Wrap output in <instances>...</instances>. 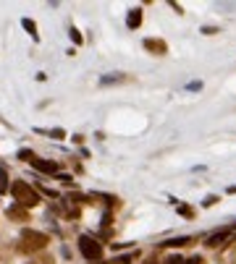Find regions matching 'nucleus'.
<instances>
[{"mask_svg": "<svg viewBox=\"0 0 236 264\" xmlns=\"http://www.w3.org/2000/svg\"><path fill=\"white\" fill-rule=\"evenodd\" d=\"M79 251L84 254V259H89V262H100V257H103V246H100L92 235H81L79 238Z\"/></svg>", "mask_w": 236, "mask_h": 264, "instance_id": "7ed1b4c3", "label": "nucleus"}, {"mask_svg": "<svg viewBox=\"0 0 236 264\" xmlns=\"http://www.w3.org/2000/svg\"><path fill=\"white\" fill-rule=\"evenodd\" d=\"M111 81H121V76H105L103 84H111Z\"/></svg>", "mask_w": 236, "mask_h": 264, "instance_id": "f3484780", "label": "nucleus"}, {"mask_svg": "<svg viewBox=\"0 0 236 264\" xmlns=\"http://www.w3.org/2000/svg\"><path fill=\"white\" fill-rule=\"evenodd\" d=\"M50 136H56V139H63V131H60V129H53Z\"/></svg>", "mask_w": 236, "mask_h": 264, "instance_id": "a211bd4d", "label": "nucleus"}, {"mask_svg": "<svg viewBox=\"0 0 236 264\" xmlns=\"http://www.w3.org/2000/svg\"><path fill=\"white\" fill-rule=\"evenodd\" d=\"M192 238H186V235H181V238H171V241H166V243H160V246H168V249H174V246H186Z\"/></svg>", "mask_w": 236, "mask_h": 264, "instance_id": "1a4fd4ad", "label": "nucleus"}, {"mask_svg": "<svg viewBox=\"0 0 236 264\" xmlns=\"http://www.w3.org/2000/svg\"><path fill=\"white\" fill-rule=\"evenodd\" d=\"M100 264H118V262H100Z\"/></svg>", "mask_w": 236, "mask_h": 264, "instance_id": "412c9836", "label": "nucleus"}, {"mask_svg": "<svg viewBox=\"0 0 236 264\" xmlns=\"http://www.w3.org/2000/svg\"><path fill=\"white\" fill-rule=\"evenodd\" d=\"M21 26H24V29L32 34L34 40H37V26H34V21H32V19H24V21H21Z\"/></svg>", "mask_w": 236, "mask_h": 264, "instance_id": "9d476101", "label": "nucleus"}, {"mask_svg": "<svg viewBox=\"0 0 236 264\" xmlns=\"http://www.w3.org/2000/svg\"><path fill=\"white\" fill-rule=\"evenodd\" d=\"M21 251H40V249H45V246L50 243V238L45 233H40V230H24L21 233Z\"/></svg>", "mask_w": 236, "mask_h": 264, "instance_id": "f03ea898", "label": "nucleus"}, {"mask_svg": "<svg viewBox=\"0 0 236 264\" xmlns=\"http://www.w3.org/2000/svg\"><path fill=\"white\" fill-rule=\"evenodd\" d=\"M166 264H184V259H181V257H171Z\"/></svg>", "mask_w": 236, "mask_h": 264, "instance_id": "dca6fc26", "label": "nucleus"}, {"mask_svg": "<svg viewBox=\"0 0 236 264\" xmlns=\"http://www.w3.org/2000/svg\"><path fill=\"white\" fill-rule=\"evenodd\" d=\"M144 47L152 50V52H166V44L158 42V40H144Z\"/></svg>", "mask_w": 236, "mask_h": 264, "instance_id": "0eeeda50", "label": "nucleus"}, {"mask_svg": "<svg viewBox=\"0 0 236 264\" xmlns=\"http://www.w3.org/2000/svg\"><path fill=\"white\" fill-rule=\"evenodd\" d=\"M3 191H8V178H5V173L0 170V194H3Z\"/></svg>", "mask_w": 236, "mask_h": 264, "instance_id": "9b49d317", "label": "nucleus"}, {"mask_svg": "<svg viewBox=\"0 0 236 264\" xmlns=\"http://www.w3.org/2000/svg\"><path fill=\"white\" fill-rule=\"evenodd\" d=\"M229 194H236V186H231V188H229Z\"/></svg>", "mask_w": 236, "mask_h": 264, "instance_id": "aec40b11", "label": "nucleus"}, {"mask_svg": "<svg viewBox=\"0 0 236 264\" xmlns=\"http://www.w3.org/2000/svg\"><path fill=\"white\" fill-rule=\"evenodd\" d=\"M71 40H74L76 44H81V34H79L76 29H71Z\"/></svg>", "mask_w": 236, "mask_h": 264, "instance_id": "ddd939ff", "label": "nucleus"}, {"mask_svg": "<svg viewBox=\"0 0 236 264\" xmlns=\"http://www.w3.org/2000/svg\"><path fill=\"white\" fill-rule=\"evenodd\" d=\"M199 262H202V259H199V257H194V259H189V262H184V264H199Z\"/></svg>", "mask_w": 236, "mask_h": 264, "instance_id": "6ab92c4d", "label": "nucleus"}, {"mask_svg": "<svg viewBox=\"0 0 236 264\" xmlns=\"http://www.w3.org/2000/svg\"><path fill=\"white\" fill-rule=\"evenodd\" d=\"M19 160H29V162H32V160H34V154H32L29 149H21V152H19Z\"/></svg>", "mask_w": 236, "mask_h": 264, "instance_id": "f8f14e48", "label": "nucleus"}, {"mask_svg": "<svg viewBox=\"0 0 236 264\" xmlns=\"http://www.w3.org/2000/svg\"><path fill=\"white\" fill-rule=\"evenodd\" d=\"M215 202H218V196H207V199H205V202H202V204H205V207H213Z\"/></svg>", "mask_w": 236, "mask_h": 264, "instance_id": "4468645a", "label": "nucleus"}, {"mask_svg": "<svg viewBox=\"0 0 236 264\" xmlns=\"http://www.w3.org/2000/svg\"><path fill=\"white\" fill-rule=\"evenodd\" d=\"M139 24H142V11H139V8H134V11H129V19H126V26H129V29H137Z\"/></svg>", "mask_w": 236, "mask_h": 264, "instance_id": "423d86ee", "label": "nucleus"}, {"mask_svg": "<svg viewBox=\"0 0 236 264\" xmlns=\"http://www.w3.org/2000/svg\"><path fill=\"white\" fill-rule=\"evenodd\" d=\"M8 217L11 220H26V212H24V207H11L8 209Z\"/></svg>", "mask_w": 236, "mask_h": 264, "instance_id": "6e6552de", "label": "nucleus"}, {"mask_svg": "<svg viewBox=\"0 0 236 264\" xmlns=\"http://www.w3.org/2000/svg\"><path fill=\"white\" fill-rule=\"evenodd\" d=\"M11 191H13V196H16V202H19V207H34V204L40 202L37 191H34L29 183H24V180H13Z\"/></svg>", "mask_w": 236, "mask_h": 264, "instance_id": "f257e3e1", "label": "nucleus"}, {"mask_svg": "<svg viewBox=\"0 0 236 264\" xmlns=\"http://www.w3.org/2000/svg\"><path fill=\"white\" fill-rule=\"evenodd\" d=\"M231 235V230H218V233H213L210 238H207V246H210V249H215V246H221L226 238H229Z\"/></svg>", "mask_w": 236, "mask_h": 264, "instance_id": "39448f33", "label": "nucleus"}, {"mask_svg": "<svg viewBox=\"0 0 236 264\" xmlns=\"http://www.w3.org/2000/svg\"><path fill=\"white\" fill-rule=\"evenodd\" d=\"M178 212L184 215V217H192V209H189V207H178Z\"/></svg>", "mask_w": 236, "mask_h": 264, "instance_id": "2eb2a0df", "label": "nucleus"}, {"mask_svg": "<svg viewBox=\"0 0 236 264\" xmlns=\"http://www.w3.org/2000/svg\"><path fill=\"white\" fill-rule=\"evenodd\" d=\"M32 165L37 168L40 173H50V176H56V173H58V162H50V160H37V157H34Z\"/></svg>", "mask_w": 236, "mask_h": 264, "instance_id": "20e7f679", "label": "nucleus"}]
</instances>
